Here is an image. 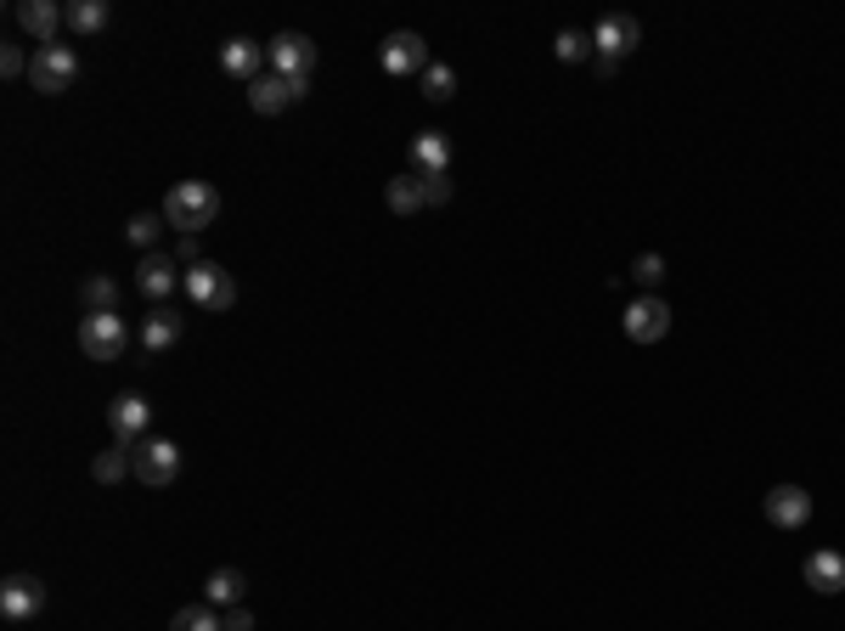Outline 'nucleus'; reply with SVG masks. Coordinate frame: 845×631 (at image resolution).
I'll return each instance as SVG.
<instances>
[{
	"label": "nucleus",
	"instance_id": "obj_11",
	"mask_svg": "<svg viewBox=\"0 0 845 631\" xmlns=\"http://www.w3.org/2000/svg\"><path fill=\"white\" fill-rule=\"evenodd\" d=\"M311 90V79H288V74H266L248 85V108L254 113H282L288 102H300V96Z\"/></svg>",
	"mask_w": 845,
	"mask_h": 631
},
{
	"label": "nucleus",
	"instance_id": "obj_23",
	"mask_svg": "<svg viewBox=\"0 0 845 631\" xmlns=\"http://www.w3.org/2000/svg\"><path fill=\"white\" fill-rule=\"evenodd\" d=\"M170 631H226V620L215 603H186V609H175Z\"/></svg>",
	"mask_w": 845,
	"mask_h": 631
},
{
	"label": "nucleus",
	"instance_id": "obj_21",
	"mask_svg": "<svg viewBox=\"0 0 845 631\" xmlns=\"http://www.w3.org/2000/svg\"><path fill=\"white\" fill-rule=\"evenodd\" d=\"M90 474H96V485H119L124 474H136V446H113V452H102L90 463Z\"/></svg>",
	"mask_w": 845,
	"mask_h": 631
},
{
	"label": "nucleus",
	"instance_id": "obj_5",
	"mask_svg": "<svg viewBox=\"0 0 845 631\" xmlns=\"http://www.w3.org/2000/svg\"><path fill=\"white\" fill-rule=\"evenodd\" d=\"M671 333V305L660 294H642L626 305V338L631 345H660V338Z\"/></svg>",
	"mask_w": 845,
	"mask_h": 631
},
{
	"label": "nucleus",
	"instance_id": "obj_10",
	"mask_svg": "<svg viewBox=\"0 0 845 631\" xmlns=\"http://www.w3.org/2000/svg\"><path fill=\"white\" fill-rule=\"evenodd\" d=\"M378 63H383V74H423V68H429V45H423V34H412V29H394V34L383 40Z\"/></svg>",
	"mask_w": 845,
	"mask_h": 631
},
{
	"label": "nucleus",
	"instance_id": "obj_30",
	"mask_svg": "<svg viewBox=\"0 0 845 631\" xmlns=\"http://www.w3.org/2000/svg\"><path fill=\"white\" fill-rule=\"evenodd\" d=\"M418 186H423V209L452 204V181H445V175H418Z\"/></svg>",
	"mask_w": 845,
	"mask_h": 631
},
{
	"label": "nucleus",
	"instance_id": "obj_33",
	"mask_svg": "<svg viewBox=\"0 0 845 631\" xmlns=\"http://www.w3.org/2000/svg\"><path fill=\"white\" fill-rule=\"evenodd\" d=\"M226 631H254V614H248V609L237 603V609L226 614Z\"/></svg>",
	"mask_w": 845,
	"mask_h": 631
},
{
	"label": "nucleus",
	"instance_id": "obj_19",
	"mask_svg": "<svg viewBox=\"0 0 845 631\" xmlns=\"http://www.w3.org/2000/svg\"><path fill=\"white\" fill-rule=\"evenodd\" d=\"M242 592H248V580H242V569H215L209 575V587H204V603H215V609H237L242 603Z\"/></svg>",
	"mask_w": 845,
	"mask_h": 631
},
{
	"label": "nucleus",
	"instance_id": "obj_1",
	"mask_svg": "<svg viewBox=\"0 0 845 631\" xmlns=\"http://www.w3.org/2000/svg\"><path fill=\"white\" fill-rule=\"evenodd\" d=\"M215 215H220V192H215L209 181H181V186H170V198H164V220L181 226L186 237H197L204 226H215Z\"/></svg>",
	"mask_w": 845,
	"mask_h": 631
},
{
	"label": "nucleus",
	"instance_id": "obj_4",
	"mask_svg": "<svg viewBox=\"0 0 845 631\" xmlns=\"http://www.w3.org/2000/svg\"><path fill=\"white\" fill-rule=\"evenodd\" d=\"M186 294H192V305H204V311H231L237 305V282H231L226 265L204 260V265L186 271Z\"/></svg>",
	"mask_w": 845,
	"mask_h": 631
},
{
	"label": "nucleus",
	"instance_id": "obj_26",
	"mask_svg": "<svg viewBox=\"0 0 845 631\" xmlns=\"http://www.w3.org/2000/svg\"><path fill=\"white\" fill-rule=\"evenodd\" d=\"M113 300H119L113 276H85V282H79V305H90V316H96V311H113Z\"/></svg>",
	"mask_w": 845,
	"mask_h": 631
},
{
	"label": "nucleus",
	"instance_id": "obj_24",
	"mask_svg": "<svg viewBox=\"0 0 845 631\" xmlns=\"http://www.w3.org/2000/svg\"><path fill=\"white\" fill-rule=\"evenodd\" d=\"M68 29L74 34H102L108 29V7H102V0H74V7H68Z\"/></svg>",
	"mask_w": 845,
	"mask_h": 631
},
{
	"label": "nucleus",
	"instance_id": "obj_22",
	"mask_svg": "<svg viewBox=\"0 0 845 631\" xmlns=\"http://www.w3.org/2000/svg\"><path fill=\"white\" fill-rule=\"evenodd\" d=\"M383 204H389L394 215H418V209H423V186H418V175H394V181L383 186Z\"/></svg>",
	"mask_w": 845,
	"mask_h": 631
},
{
	"label": "nucleus",
	"instance_id": "obj_18",
	"mask_svg": "<svg viewBox=\"0 0 845 631\" xmlns=\"http://www.w3.org/2000/svg\"><path fill=\"white\" fill-rule=\"evenodd\" d=\"M445 164H452V141H445L440 130H418V141H412V175H445Z\"/></svg>",
	"mask_w": 845,
	"mask_h": 631
},
{
	"label": "nucleus",
	"instance_id": "obj_2",
	"mask_svg": "<svg viewBox=\"0 0 845 631\" xmlns=\"http://www.w3.org/2000/svg\"><path fill=\"white\" fill-rule=\"evenodd\" d=\"M79 350H85L90 361H119V356L130 350V327H124V316H119V311H96V316H85V322H79Z\"/></svg>",
	"mask_w": 845,
	"mask_h": 631
},
{
	"label": "nucleus",
	"instance_id": "obj_12",
	"mask_svg": "<svg viewBox=\"0 0 845 631\" xmlns=\"http://www.w3.org/2000/svg\"><path fill=\"white\" fill-rule=\"evenodd\" d=\"M761 508H767V524H778V530H801L812 519V497L801 485H772Z\"/></svg>",
	"mask_w": 845,
	"mask_h": 631
},
{
	"label": "nucleus",
	"instance_id": "obj_6",
	"mask_svg": "<svg viewBox=\"0 0 845 631\" xmlns=\"http://www.w3.org/2000/svg\"><path fill=\"white\" fill-rule=\"evenodd\" d=\"M316 68V40L300 34V29H282L271 40V74H288V79H311Z\"/></svg>",
	"mask_w": 845,
	"mask_h": 631
},
{
	"label": "nucleus",
	"instance_id": "obj_13",
	"mask_svg": "<svg viewBox=\"0 0 845 631\" xmlns=\"http://www.w3.org/2000/svg\"><path fill=\"white\" fill-rule=\"evenodd\" d=\"M175 282H181V260H175V254H164V249L141 254V265H136V287H141L147 300H164V294H175Z\"/></svg>",
	"mask_w": 845,
	"mask_h": 631
},
{
	"label": "nucleus",
	"instance_id": "obj_7",
	"mask_svg": "<svg viewBox=\"0 0 845 631\" xmlns=\"http://www.w3.org/2000/svg\"><path fill=\"white\" fill-rule=\"evenodd\" d=\"M45 609V580L40 575H7V580H0V614H7V620H34Z\"/></svg>",
	"mask_w": 845,
	"mask_h": 631
},
{
	"label": "nucleus",
	"instance_id": "obj_15",
	"mask_svg": "<svg viewBox=\"0 0 845 631\" xmlns=\"http://www.w3.org/2000/svg\"><path fill=\"white\" fill-rule=\"evenodd\" d=\"M147 423H153V406H147L141 395H119V401L108 406V428H113L119 446H136L141 434H147Z\"/></svg>",
	"mask_w": 845,
	"mask_h": 631
},
{
	"label": "nucleus",
	"instance_id": "obj_9",
	"mask_svg": "<svg viewBox=\"0 0 845 631\" xmlns=\"http://www.w3.org/2000/svg\"><path fill=\"white\" fill-rule=\"evenodd\" d=\"M266 63H271V45H260V40H248V34H237V40H226L220 45V68L231 74V79H266Z\"/></svg>",
	"mask_w": 845,
	"mask_h": 631
},
{
	"label": "nucleus",
	"instance_id": "obj_20",
	"mask_svg": "<svg viewBox=\"0 0 845 631\" xmlns=\"http://www.w3.org/2000/svg\"><path fill=\"white\" fill-rule=\"evenodd\" d=\"M175 338H181V316H175V311H153V316H147V327H141V345L153 350V356H159V350H170Z\"/></svg>",
	"mask_w": 845,
	"mask_h": 631
},
{
	"label": "nucleus",
	"instance_id": "obj_31",
	"mask_svg": "<svg viewBox=\"0 0 845 631\" xmlns=\"http://www.w3.org/2000/svg\"><path fill=\"white\" fill-rule=\"evenodd\" d=\"M0 74H7V79L29 74V63H23V52H18V45H7V52H0Z\"/></svg>",
	"mask_w": 845,
	"mask_h": 631
},
{
	"label": "nucleus",
	"instance_id": "obj_29",
	"mask_svg": "<svg viewBox=\"0 0 845 631\" xmlns=\"http://www.w3.org/2000/svg\"><path fill=\"white\" fill-rule=\"evenodd\" d=\"M631 276H637L642 287H649V294H654V287L665 282V254H637V265H631Z\"/></svg>",
	"mask_w": 845,
	"mask_h": 631
},
{
	"label": "nucleus",
	"instance_id": "obj_8",
	"mask_svg": "<svg viewBox=\"0 0 845 631\" xmlns=\"http://www.w3.org/2000/svg\"><path fill=\"white\" fill-rule=\"evenodd\" d=\"M175 474H181V446L175 440H141L136 446V479L141 485H175Z\"/></svg>",
	"mask_w": 845,
	"mask_h": 631
},
{
	"label": "nucleus",
	"instance_id": "obj_25",
	"mask_svg": "<svg viewBox=\"0 0 845 631\" xmlns=\"http://www.w3.org/2000/svg\"><path fill=\"white\" fill-rule=\"evenodd\" d=\"M159 237H164V215H136V220L124 226V242H136L141 254H153Z\"/></svg>",
	"mask_w": 845,
	"mask_h": 631
},
{
	"label": "nucleus",
	"instance_id": "obj_17",
	"mask_svg": "<svg viewBox=\"0 0 845 631\" xmlns=\"http://www.w3.org/2000/svg\"><path fill=\"white\" fill-rule=\"evenodd\" d=\"M806 587L812 592H845V553H834V547H817L812 558H806Z\"/></svg>",
	"mask_w": 845,
	"mask_h": 631
},
{
	"label": "nucleus",
	"instance_id": "obj_32",
	"mask_svg": "<svg viewBox=\"0 0 845 631\" xmlns=\"http://www.w3.org/2000/svg\"><path fill=\"white\" fill-rule=\"evenodd\" d=\"M175 260H181V265H204V249H197V237H181Z\"/></svg>",
	"mask_w": 845,
	"mask_h": 631
},
{
	"label": "nucleus",
	"instance_id": "obj_27",
	"mask_svg": "<svg viewBox=\"0 0 845 631\" xmlns=\"http://www.w3.org/2000/svg\"><path fill=\"white\" fill-rule=\"evenodd\" d=\"M423 96H429V102H452V96H457V74L445 63H429L423 68Z\"/></svg>",
	"mask_w": 845,
	"mask_h": 631
},
{
	"label": "nucleus",
	"instance_id": "obj_28",
	"mask_svg": "<svg viewBox=\"0 0 845 631\" xmlns=\"http://www.w3.org/2000/svg\"><path fill=\"white\" fill-rule=\"evenodd\" d=\"M553 52H559V63H586L598 45H592V34L586 29H564L559 40H553Z\"/></svg>",
	"mask_w": 845,
	"mask_h": 631
},
{
	"label": "nucleus",
	"instance_id": "obj_3",
	"mask_svg": "<svg viewBox=\"0 0 845 631\" xmlns=\"http://www.w3.org/2000/svg\"><path fill=\"white\" fill-rule=\"evenodd\" d=\"M74 79H79V52H68V45H40L34 63H29V85L40 96H63Z\"/></svg>",
	"mask_w": 845,
	"mask_h": 631
},
{
	"label": "nucleus",
	"instance_id": "obj_14",
	"mask_svg": "<svg viewBox=\"0 0 845 631\" xmlns=\"http://www.w3.org/2000/svg\"><path fill=\"white\" fill-rule=\"evenodd\" d=\"M637 40H642V29H637V18H626V12L604 18V23H598V34H592V45H598V57H609V63L631 57V52H637Z\"/></svg>",
	"mask_w": 845,
	"mask_h": 631
},
{
	"label": "nucleus",
	"instance_id": "obj_16",
	"mask_svg": "<svg viewBox=\"0 0 845 631\" xmlns=\"http://www.w3.org/2000/svg\"><path fill=\"white\" fill-rule=\"evenodd\" d=\"M18 23H23L40 45H52V34L68 23V7H52V0H18Z\"/></svg>",
	"mask_w": 845,
	"mask_h": 631
}]
</instances>
